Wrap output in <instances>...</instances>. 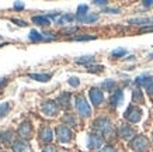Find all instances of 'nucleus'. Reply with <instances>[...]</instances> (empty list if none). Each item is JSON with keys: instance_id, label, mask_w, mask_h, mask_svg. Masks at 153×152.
Here are the masks:
<instances>
[{"instance_id": "f3484780", "label": "nucleus", "mask_w": 153, "mask_h": 152, "mask_svg": "<svg viewBox=\"0 0 153 152\" xmlns=\"http://www.w3.org/2000/svg\"><path fill=\"white\" fill-rule=\"evenodd\" d=\"M30 78L34 80H39V82H48L51 79V75H45V73H30Z\"/></svg>"}, {"instance_id": "39448f33", "label": "nucleus", "mask_w": 153, "mask_h": 152, "mask_svg": "<svg viewBox=\"0 0 153 152\" xmlns=\"http://www.w3.org/2000/svg\"><path fill=\"white\" fill-rule=\"evenodd\" d=\"M88 94H90V100H91V103H93L94 106H100L102 103L104 94H102V92L100 89H91Z\"/></svg>"}, {"instance_id": "79ce46f5", "label": "nucleus", "mask_w": 153, "mask_h": 152, "mask_svg": "<svg viewBox=\"0 0 153 152\" xmlns=\"http://www.w3.org/2000/svg\"><path fill=\"white\" fill-rule=\"evenodd\" d=\"M150 58H153V52H152V55H150Z\"/></svg>"}, {"instance_id": "9b49d317", "label": "nucleus", "mask_w": 153, "mask_h": 152, "mask_svg": "<svg viewBox=\"0 0 153 152\" xmlns=\"http://www.w3.org/2000/svg\"><path fill=\"white\" fill-rule=\"evenodd\" d=\"M122 100H124V93H122V90H117V92H114V94H112L111 99H110L112 106H120L121 103H122Z\"/></svg>"}, {"instance_id": "c756f323", "label": "nucleus", "mask_w": 153, "mask_h": 152, "mask_svg": "<svg viewBox=\"0 0 153 152\" xmlns=\"http://www.w3.org/2000/svg\"><path fill=\"white\" fill-rule=\"evenodd\" d=\"M134 100H139V101L143 100V97H142V94H140L139 90H135L134 92Z\"/></svg>"}, {"instance_id": "9d476101", "label": "nucleus", "mask_w": 153, "mask_h": 152, "mask_svg": "<svg viewBox=\"0 0 153 152\" xmlns=\"http://www.w3.org/2000/svg\"><path fill=\"white\" fill-rule=\"evenodd\" d=\"M120 135L125 139H131L132 137H135V133L131 127H128V125H122V127L120 128Z\"/></svg>"}, {"instance_id": "5701e85b", "label": "nucleus", "mask_w": 153, "mask_h": 152, "mask_svg": "<svg viewBox=\"0 0 153 152\" xmlns=\"http://www.w3.org/2000/svg\"><path fill=\"white\" fill-rule=\"evenodd\" d=\"M87 6L86 4H82V6H79V9H77V20L79 19H82V17H84L86 14H88L87 13Z\"/></svg>"}, {"instance_id": "473e14b6", "label": "nucleus", "mask_w": 153, "mask_h": 152, "mask_svg": "<svg viewBox=\"0 0 153 152\" xmlns=\"http://www.w3.org/2000/svg\"><path fill=\"white\" fill-rule=\"evenodd\" d=\"M44 152H56V148H55V147H52V145H49V147H45Z\"/></svg>"}, {"instance_id": "f257e3e1", "label": "nucleus", "mask_w": 153, "mask_h": 152, "mask_svg": "<svg viewBox=\"0 0 153 152\" xmlns=\"http://www.w3.org/2000/svg\"><path fill=\"white\" fill-rule=\"evenodd\" d=\"M94 125H96V128H97L100 133L104 134V135H110V134L112 133L111 121L108 120V118H98V120L94 123Z\"/></svg>"}, {"instance_id": "f03ea898", "label": "nucleus", "mask_w": 153, "mask_h": 152, "mask_svg": "<svg viewBox=\"0 0 153 152\" xmlns=\"http://www.w3.org/2000/svg\"><path fill=\"white\" fill-rule=\"evenodd\" d=\"M76 107H77V111H79V114L82 117H87L90 115L91 110H90V106L87 104V101L84 100L82 96L76 97Z\"/></svg>"}, {"instance_id": "dca6fc26", "label": "nucleus", "mask_w": 153, "mask_h": 152, "mask_svg": "<svg viewBox=\"0 0 153 152\" xmlns=\"http://www.w3.org/2000/svg\"><path fill=\"white\" fill-rule=\"evenodd\" d=\"M97 20H98V14L88 13V14H86L84 17L79 19V21H82V23H94V21H97Z\"/></svg>"}, {"instance_id": "1a4fd4ad", "label": "nucleus", "mask_w": 153, "mask_h": 152, "mask_svg": "<svg viewBox=\"0 0 153 152\" xmlns=\"http://www.w3.org/2000/svg\"><path fill=\"white\" fill-rule=\"evenodd\" d=\"M148 145H149V142L145 137H136V139L132 142V147H134L135 149H146Z\"/></svg>"}, {"instance_id": "6ab92c4d", "label": "nucleus", "mask_w": 153, "mask_h": 152, "mask_svg": "<svg viewBox=\"0 0 153 152\" xmlns=\"http://www.w3.org/2000/svg\"><path fill=\"white\" fill-rule=\"evenodd\" d=\"M69 100H70V94L69 93H63V94H60L59 96L58 103H60V106L62 107H68L69 106Z\"/></svg>"}, {"instance_id": "393cba45", "label": "nucleus", "mask_w": 153, "mask_h": 152, "mask_svg": "<svg viewBox=\"0 0 153 152\" xmlns=\"http://www.w3.org/2000/svg\"><path fill=\"white\" fill-rule=\"evenodd\" d=\"M125 54H126V49H124V48H118V49H114V51H112V56H115V58L124 56Z\"/></svg>"}, {"instance_id": "c85d7f7f", "label": "nucleus", "mask_w": 153, "mask_h": 152, "mask_svg": "<svg viewBox=\"0 0 153 152\" xmlns=\"http://www.w3.org/2000/svg\"><path fill=\"white\" fill-rule=\"evenodd\" d=\"M63 121H66V123H70L72 125L76 124V120H74L72 115H65V117H63Z\"/></svg>"}, {"instance_id": "bb28decb", "label": "nucleus", "mask_w": 153, "mask_h": 152, "mask_svg": "<svg viewBox=\"0 0 153 152\" xmlns=\"http://www.w3.org/2000/svg\"><path fill=\"white\" fill-rule=\"evenodd\" d=\"M114 85H115L114 80H105V82L102 83V88L105 89V90H111V89L114 88Z\"/></svg>"}, {"instance_id": "a878e982", "label": "nucleus", "mask_w": 153, "mask_h": 152, "mask_svg": "<svg viewBox=\"0 0 153 152\" xmlns=\"http://www.w3.org/2000/svg\"><path fill=\"white\" fill-rule=\"evenodd\" d=\"M96 35H80V37H74V41H88V40H94Z\"/></svg>"}, {"instance_id": "412c9836", "label": "nucleus", "mask_w": 153, "mask_h": 152, "mask_svg": "<svg viewBox=\"0 0 153 152\" xmlns=\"http://www.w3.org/2000/svg\"><path fill=\"white\" fill-rule=\"evenodd\" d=\"M145 88H146V90H148L149 94H153V78H150V76H148V79L145 80Z\"/></svg>"}, {"instance_id": "aec40b11", "label": "nucleus", "mask_w": 153, "mask_h": 152, "mask_svg": "<svg viewBox=\"0 0 153 152\" xmlns=\"http://www.w3.org/2000/svg\"><path fill=\"white\" fill-rule=\"evenodd\" d=\"M30 40L31 41H42V40H45V37H44V34H39L38 31H35V30H33V31H30Z\"/></svg>"}, {"instance_id": "a19ab883", "label": "nucleus", "mask_w": 153, "mask_h": 152, "mask_svg": "<svg viewBox=\"0 0 153 152\" xmlns=\"http://www.w3.org/2000/svg\"><path fill=\"white\" fill-rule=\"evenodd\" d=\"M143 4H145V6H150V4H153V0H145Z\"/></svg>"}, {"instance_id": "f8f14e48", "label": "nucleus", "mask_w": 153, "mask_h": 152, "mask_svg": "<svg viewBox=\"0 0 153 152\" xmlns=\"http://www.w3.org/2000/svg\"><path fill=\"white\" fill-rule=\"evenodd\" d=\"M28 149H30V145L24 141H17V142L13 144L14 152H28Z\"/></svg>"}, {"instance_id": "cd10ccee", "label": "nucleus", "mask_w": 153, "mask_h": 152, "mask_svg": "<svg viewBox=\"0 0 153 152\" xmlns=\"http://www.w3.org/2000/svg\"><path fill=\"white\" fill-rule=\"evenodd\" d=\"M79 79L77 78H70L69 79V85L70 86H73V88H76V86H79Z\"/></svg>"}, {"instance_id": "b1692460", "label": "nucleus", "mask_w": 153, "mask_h": 152, "mask_svg": "<svg viewBox=\"0 0 153 152\" xmlns=\"http://www.w3.org/2000/svg\"><path fill=\"white\" fill-rule=\"evenodd\" d=\"M9 110H10L9 103H1V104H0V118H1V117H4V115L9 113Z\"/></svg>"}, {"instance_id": "2eb2a0df", "label": "nucleus", "mask_w": 153, "mask_h": 152, "mask_svg": "<svg viewBox=\"0 0 153 152\" xmlns=\"http://www.w3.org/2000/svg\"><path fill=\"white\" fill-rule=\"evenodd\" d=\"M33 21L35 24H38V25H49L51 24V21H49L47 16H34Z\"/></svg>"}, {"instance_id": "6e6552de", "label": "nucleus", "mask_w": 153, "mask_h": 152, "mask_svg": "<svg viewBox=\"0 0 153 152\" xmlns=\"http://www.w3.org/2000/svg\"><path fill=\"white\" fill-rule=\"evenodd\" d=\"M131 24H136V25H153V19L152 17H139V19H131L129 20Z\"/></svg>"}, {"instance_id": "2f4dec72", "label": "nucleus", "mask_w": 153, "mask_h": 152, "mask_svg": "<svg viewBox=\"0 0 153 152\" xmlns=\"http://www.w3.org/2000/svg\"><path fill=\"white\" fill-rule=\"evenodd\" d=\"M13 23H17L20 27H25V25H27V23H25V21H21V20H17V19H14Z\"/></svg>"}, {"instance_id": "20e7f679", "label": "nucleus", "mask_w": 153, "mask_h": 152, "mask_svg": "<svg viewBox=\"0 0 153 152\" xmlns=\"http://www.w3.org/2000/svg\"><path fill=\"white\" fill-rule=\"evenodd\" d=\"M56 134H58L59 141H62V142H68V141H70V138H72V131H70L66 125L58 127V128H56Z\"/></svg>"}, {"instance_id": "f704fd0d", "label": "nucleus", "mask_w": 153, "mask_h": 152, "mask_svg": "<svg viewBox=\"0 0 153 152\" xmlns=\"http://www.w3.org/2000/svg\"><path fill=\"white\" fill-rule=\"evenodd\" d=\"M6 83H7V79H6V78H0V90H1V88L4 86Z\"/></svg>"}, {"instance_id": "58836bf2", "label": "nucleus", "mask_w": 153, "mask_h": 152, "mask_svg": "<svg viewBox=\"0 0 153 152\" xmlns=\"http://www.w3.org/2000/svg\"><path fill=\"white\" fill-rule=\"evenodd\" d=\"M104 11H108V13H118L120 10L118 9H104Z\"/></svg>"}, {"instance_id": "a211bd4d", "label": "nucleus", "mask_w": 153, "mask_h": 152, "mask_svg": "<svg viewBox=\"0 0 153 152\" xmlns=\"http://www.w3.org/2000/svg\"><path fill=\"white\" fill-rule=\"evenodd\" d=\"M0 138H1V141L6 144H11L13 142V138H14V134L13 131H4V133L0 135Z\"/></svg>"}, {"instance_id": "4468645a", "label": "nucleus", "mask_w": 153, "mask_h": 152, "mask_svg": "<svg viewBox=\"0 0 153 152\" xmlns=\"http://www.w3.org/2000/svg\"><path fill=\"white\" fill-rule=\"evenodd\" d=\"M39 137H41V139L49 142V141L52 139V130L49 128V127H44V128H41V131H39Z\"/></svg>"}, {"instance_id": "c9c22d12", "label": "nucleus", "mask_w": 153, "mask_h": 152, "mask_svg": "<svg viewBox=\"0 0 153 152\" xmlns=\"http://www.w3.org/2000/svg\"><path fill=\"white\" fill-rule=\"evenodd\" d=\"M14 9H17V10L24 9V4H23V3H20V1H17V3L14 4Z\"/></svg>"}, {"instance_id": "ea45409f", "label": "nucleus", "mask_w": 153, "mask_h": 152, "mask_svg": "<svg viewBox=\"0 0 153 152\" xmlns=\"http://www.w3.org/2000/svg\"><path fill=\"white\" fill-rule=\"evenodd\" d=\"M146 31H153V25H150V27H145V28H142V32H146Z\"/></svg>"}, {"instance_id": "7c9ffc66", "label": "nucleus", "mask_w": 153, "mask_h": 152, "mask_svg": "<svg viewBox=\"0 0 153 152\" xmlns=\"http://www.w3.org/2000/svg\"><path fill=\"white\" fill-rule=\"evenodd\" d=\"M88 70L90 72H101L102 66H88Z\"/></svg>"}, {"instance_id": "4c0bfd02", "label": "nucleus", "mask_w": 153, "mask_h": 152, "mask_svg": "<svg viewBox=\"0 0 153 152\" xmlns=\"http://www.w3.org/2000/svg\"><path fill=\"white\" fill-rule=\"evenodd\" d=\"M76 31V27L73 28H66V30H63V32H66V34H70V32H74Z\"/></svg>"}, {"instance_id": "4be33fe9", "label": "nucleus", "mask_w": 153, "mask_h": 152, "mask_svg": "<svg viewBox=\"0 0 153 152\" xmlns=\"http://www.w3.org/2000/svg\"><path fill=\"white\" fill-rule=\"evenodd\" d=\"M93 61H94V56H91V55L82 56V58H76V62H77V64H83V65L90 64V62H93Z\"/></svg>"}, {"instance_id": "7ed1b4c3", "label": "nucleus", "mask_w": 153, "mask_h": 152, "mask_svg": "<svg viewBox=\"0 0 153 152\" xmlns=\"http://www.w3.org/2000/svg\"><path fill=\"white\" fill-rule=\"evenodd\" d=\"M140 117H142V111L139 109H136V107H128V110L125 111V118L131 123H138L140 120Z\"/></svg>"}, {"instance_id": "0eeeda50", "label": "nucleus", "mask_w": 153, "mask_h": 152, "mask_svg": "<svg viewBox=\"0 0 153 152\" xmlns=\"http://www.w3.org/2000/svg\"><path fill=\"white\" fill-rule=\"evenodd\" d=\"M19 134L23 138H28V137L31 135V124H30L28 121L21 123V125L19 127Z\"/></svg>"}, {"instance_id": "423d86ee", "label": "nucleus", "mask_w": 153, "mask_h": 152, "mask_svg": "<svg viewBox=\"0 0 153 152\" xmlns=\"http://www.w3.org/2000/svg\"><path fill=\"white\" fill-rule=\"evenodd\" d=\"M56 110H58V106H56L55 101H45L42 104V111L48 115H55Z\"/></svg>"}, {"instance_id": "ddd939ff", "label": "nucleus", "mask_w": 153, "mask_h": 152, "mask_svg": "<svg viewBox=\"0 0 153 152\" xmlns=\"http://www.w3.org/2000/svg\"><path fill=\"white\" fill-rule=\"evenodd\" d=\"M102 144V139L101 137H98V135H90L88 137V147L90 148H98L100 145Z\"/></svg>"}, {"instance_id": "72a5a7b5", "label": "nucleus", "mask_w": 153, "mask_h": 152, "mask_svg": "<svg viewBox=\"0 0 153 152\" xmlns=\"http://www.w3.org/2000/svg\"><path fill=\"white\" fill-rule=\"evenodd\" d=\"M101 152H117V151L112 147H105V148H102L101 149Z\"/></svg>"}, {"instance_id": "e433bc0d", "label": "nucleus", "mask_w": 153, "mask_h": 152, "mask_svg": "<svg viewBox=\"0 0 153 152\" xmlns=\"http://www.w3.org/2000/svg\"><path fill=\"white\" fill-rule=\"evenodd\" d=\"M94 3H96V4H98V6H104V4H107L105 0H96Z\"/></svg>"}]
</instances>
